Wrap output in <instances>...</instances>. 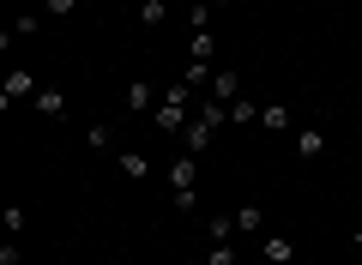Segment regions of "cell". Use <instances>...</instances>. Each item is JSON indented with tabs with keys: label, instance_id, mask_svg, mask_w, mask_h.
<instances>
[{
	"label": "cell",
	"instance_id": "1",
	"mask_svg": "<svg viewBox=\"0 0 362 265\" xmlns=\"http://www.w3.org/2000/svg\"><path fill=\"white\" fill-rule=\"evenodd\" d=\"M163 181H169V193H199V157L175 151V157H169V169H163Z\"/></svg>",
	"mask_w": 362,
	"mask_h": 265
},
{
	"label": "cell",
	"instance_id": "2",
	"mask_svg": "<svg viewBox=\"0 0 362 265\" xmlns=\"http://www.w3.org/2000/svg\"><path fill=\"white\" fill-rule=\"evenodd\" d=\"M37 78H30L25 73V66H13V73H6V78H0V109H13V102H37Z\"/></svg>",
	"mask_w": 362,
	"mask_h": 265
},
{
	"label": "cell",
	"instance_id": "3",
	"mask_svg": "<svg viewBox=\"0 0 362 265\" xmlns=\"http://www.w3.org/2000/svg\"><path fill=\"white\" fill-rule=\"evenodd\" d=\"M121 102H127V114H151L163 97H157V85H151V78H133V85L121 90Z\"/></svg>",
	"mask_w": 362,
	"mask_h": 265
},
{
	"label": "cell",
	"instance_id": "4",
	"mask_svg": "<svg viewBox=\"0 0 362 265\" xmlns=\"http://www.w3.org/2000/svg\"><path fill=\"white\" fill-rule=\"evenodd\" d=\"M206 97L235 102V97H242V73H235V66H218V73H211V85H206Z\"/></svg>",
	"mask_w": 362,
	"mask_h": 265
},
{
	"label": "cell",
	"instance_id": "5",
	"mask_svg": "<svg viewBox=\"0 0 362 265\" xmlns=\"http://www.w3.org/2000/svg\"><path fill=\"white\" fill-rule=\"evenodd\" d=\"M115 169L127 181H151V157H145V151H115Z\"/></svg>",
	"mask_w": 362,
	"mask_h": 265
},
{
	"label": "cell",
	"instance_id": "6",
	"mask_svg": "<svg viewBox=\"0 0 362 265\" xmlns=\"http://www.w3.org/2000/svg\"><path fill=\"white\" fill-rule=\"evenodd\" d=\"M187 61L211 66V61H218V37H211V30H194V37H187Z\"/></svg>",
	"mask_w": 362,
	"mask_h": 265
},
{
	"label": "cell",
	"instance_id": "7",
	"mask_svg": "<svg viewBox=\"0 0 362 265\" xmlns=\"http://www.w3.org/2000/svg\"><path fill=\"white\" fill-rule=\"evenodd\" d=\"M242 229H235V211H218V217H206V241L218 247V241H235Z\"/></svg>",
	"mask_w": 362,
	"mask_h": 265
},
{
	"label": "cell",
	"instance_id": "8",
	"mask_svg": "<svg viewBox=\"0 0 362 265\" xmlns=\"http://www.w3.org/2000/svg\"><path fill=\"white\" fill-rule=\"evenodd\" d=\"M259 126H266V133H290V126H296V114H290L284 102H266V109H259Z\"/></svg>",
	"mask_w": 362,
	"mask_h": 265
},
{
	"label": "cell",
	"instance_id": "9",
	"mask_svg": "<svg viewBox=\"0 0 362 265\" xmlns=\"http://www.w3.org/2000/svg\"><path fill=\"white\" fill-rule=\"evenodd\" d=\"M37 30H42V18H37V13H18V18H13V30H6V37H0V49H13V42L37 37Z\"/></svg>",
	"mask_w": 362,
	"mask_h": 265
},
{
	"label": "cell",
	"instance_id": "10",
	"mask_svg": "<svg viewBox=\"0 0 362 265\" xmlns=\"http://www.w3.org/2000/svg\"><path fill=\"white\" fill-rule=\"evenodd\" d=\"M37 114H49V121H61V114H66V90L42 85V90H37Z\"/></svg>",
	"mask_w": 362,
	"mask_h": 265
},
{
	"label": "cell",
	"instance_id": "11",
	"mask_svg": "<svg viewBox=\"0 0 362 265\" xmlns=\"http://www.w3.org/2000/svg\"><path fill=\"white\" fill-rule=\"evenodd\" d=\"M259 259H290V265H296V241H290V235H266V241H259Z\"/></svg>",
	"mask_w": 362,
	"mask_h": 265
},
{
	"label": "cell",
	"instance_id": "12",
	"mask_svg": "<svg viewBox=\"0 0 362 265\" xmlns=\"http://www.w3.org/2000/svg\"><path fill=\"white\" fill-rule=\"evenodd\" d=\"M230 126H259V102L254 97H235L230 102Z\"/></svg>",
	"mask_w": 362,
	"mask_h": 265
},
{
	"label": "cell",
	"instance_id": "13",
	"mask_svg": "<svg viewBox=\"0 0 362 265\" xmlns=\"http://www.w3.org/2000/svg\"><path fill=\"white\" fill-rule=\"evenodd\" d=\"M235 229H242V235H259V229H266V211H259V205H235Z\"/></svg>",
	"mask_w": 362,
	"mask_h": 265
},
{
	"label": "cell",
	"instance_id": "14",
	"mask_svg": "<svg viewBox=\"0 0 362 265\" xmlns=\"http://www.w3.org/2000/svg\"><path fill=\"white\" fill-rule=\"evenodd\" d=\"M296 151L308 157V163H314V157H326V133H320V126H308V133H296Z\"/></svg>",
	"mask_w": 362,
	"mask_h": 265
},
{
	"label": "cell",
	"instance_id": "15",
	"mask_svg": "<svg viewBox=\"0 0 362 265\" xmlns=\"http://www.w3.org/2000/svg\"><path fill=\"white\" fill-rule=\"evenodd\" d=\"M139 25L163 30V25H169V0H145V6H139Z\"/></svg>",
	"mask_w": 362,
	"mask_h": 265
},
{
	"label": "cell",
	"instance_id": "16",
	"mask_svg": "<svg viewBox=\"0 0 362 265\" xmlns=\"http://www.w3.org/2000/svg\"><path fill=\"white\" fill-rule=\"evenodd\" d=\"M85 151H97V157L109 151V121H90L85 126Z\"/></svg>",
	"mask_w": 362,
	"mask_h": 265
},
{
	"label": "cell",
	"instance_id": "17",
	"mask_svg": "<svg viewBox=\"0 0 362 265\" xmlns=\"http://www.w3.org/2000/svg\"><path fill=\"white\" fill-rule=\"evenodd\" d=\"M206 265H242V253H235V241H218V247L206 253Z\"/></svg>",
	"mask_w": 362,
	"mask_h": 265
},
{
	"label": "cell",
	"instance_id": "18",
	"mask_svg": "<svg viewBox=\"0 0 362 265\" xmlns=\"http://www.w3.org/2000/svg\"><path fill=\"white\" fill-rule=\"evenodd\" d=\"M187 25H194V30H211V0H194V6H187Z\"/></svg>",
	"mask_w": 362,
	"mask_h": 265
},
{
	"label": "cell",
	"instance_id": "19",
	"mask_svg": "<svg viewBox=\"0 0 362 265\" xmlns=\"http://www.w3.org/2000/svg\"><path fill=\"white\" fill-rule=\"evenodd\" d=\"M25 223H30V217H25V205H6V211H0V229H13V235H18Z\"/></svg>",
	"mask_w": 362,
	"mask_h": 265
},
{
	"label": "cell",
	"instance_id": "20",
	"mask_svg": "<svg viewBox=\"0 0 362 265\" xmlns=\"http://www.w3.org/2000/svg\"><path fill=\"white\" fill-rule=\"evenodd\" d=\"M42 13H49V18H73L78 0H42Z\"/></svg>",
	"mask_w": 362,
	"mask_h": 265
},
{
	"label": "cell",
	"instance_id": "21",
	"mask_svg": "<svg viewBox=\"0 0 362 265\" xmlns=\"http://www.w3.org/2000/svg\"><path fill=\"white\" fill-rule=\"evenodd\" d=\"M169 205H175L181 217H194V211H199V193H169Z\"/></svg>",
	"mask_w": 362,
	"mask_h": 265
},
{
	"label": "cell",
	"instance_id": "22",
	"mask_svg": "<svg viewBox=\"0 0 362 265\" xmlns=\"http://www.w3.org/2000/svg\"><path fill=\"white\" fill-rule=\"evenodd\" d=\"M350 247H362V229H350Z\"/></svg>",
	"mask_w": 362,
	"mask_h": 265
},
{
	"label": "cell",
	"instance_id": "23",
	"mask_svg": "<svg viewBox=\"0 0 362 265\" xmlns=\"http://www.w3.org/2000/svg\"><path fill=\"white\" fill-rule=\"evenodd\" d=\"M259 265H290V259H259Z\"/></svg>",
	"mask_w": 362,
	"mask_h": 265
},
{
	"label": "cell",
	"instance_id": "24",
	"mask_svg": "<svg viewBox=\"0 0 362 265\" xmlns=\"http://www.w3.org/2000/svg\"><path fill=\"white\" fill-rule=\"evenodd\" d=\"M211 6H230V0H211Z\"/></svg>",
	"mask_w": 362,
	"mask_h": 265
},
{
	"label": "cell",
	"instance_id": "25",
	"mask_svg": "<svg viewBox=\"0 0 362 265\" xmlns=\"http://www.w3.org/2000/svg\"><path fill=\"white\" fill-rule=\"evenodd\" d=\"M187 265H206V259H187Z\"/></svg>",
	"mask_w": 362,
	"mask_h": 265
},
{
	"label": "cell",
	"instance_id": "26",
	"mask_svg": "<svg viewBox=\"0 0 362 265\" xmlns=\"http://www.w3.org/2000/svg\"><path fill=\"white\" fill-rule=\"evenodd\" d=\"M187 6H194V0H187Z\"/></svg>",
	"mask_w": 362,
	"mask_h": 265
},
{
	"label": "cell",
	"instance_id": "27",
	"mask_svg": "<svg viewBox=\"0 0 362 265\" xmlns=\"http://www.w3.org/2000/svg\"><path fill=\"white\" fill-rule=\"evenodd\" d=\"M139 6H145V0H139Z\"/></svg>",
	"mask_w": 362,
	"mask_h": 265
}]
</instances>
